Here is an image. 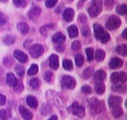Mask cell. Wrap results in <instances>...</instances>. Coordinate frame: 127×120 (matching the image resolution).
I'll return each mask as SVG.
<instances>
[{"mask_svg":"<svg viewBox=\"0 0 127 120\" xmlns=\"http://www.w3.org/2000/svg\"><path fill=\"white\" fill-rule=\"evenodd\" d=\"M90 112L92 115L100 114L105 109V105L103 101L98 100L96 98H92L89 102Z\"/></svg>","mask_w":127,"mask_h":120,"instance_id":"cell-1","label":"cell"},{"mask_svg":"<svg viewBox=\"0 0 127 120\" xmlns=\"http://www.w3.org/2000/svg\"><path fill=\"white\" fill-rule=\"evenodd\" d=\"M94 34H95V38L101 41L103 44H105L109 41L110 38L109 34L105 31L101 25L97 24V23L94 24Z\"/></svg>","mask_w":127,"mask_h":120,"instance_id":"cell-2","label":"cell"},{"mask_svg":"<svg viewBox=\"0 0 127 120\" xmlns=\"http://www.w3.org/2000/svg\"><path fill=\"white\" fill-rule=\"evenodd\" d=\"M103 8L102 0H92L88 8L89 14L92 18H95L101 12Z\"/></svg>","mask_w":127,"mask_h":120,"instance_id":"cell-3","label":"cell"},{"mask_svg":"<svg viewBox=\"0 0 127 120\" xmlns=\"http://www.w3.org/2000/svg\"><path fill=\"white\" fill-rule=\"evenodd\" d=\"M68 110L74 115L79 118H83L85 115V108L83 105H80L77 102H74L69 107Z\"/></svg>","mask_w":127,"mask_h":120,"instance_id":"cell-4","label":"cell"},{"mask_svg":"<svg viewBox=\"0 0 127 120\" xmlns=\"http://www.w3.org/2000/svg\"><path fill=\"white\" fill-rule=\"evenodd\" d=\"M121 19L117 16H110L106 21V27L110 31H114L118 29L119 26L121 25Z\"/></svg>","mask_w":127,"mask_h":120,"instance_id":"cell-5","label":"cell"},{"mask_svg":"<svg viewBox=\"0 0 127 120\" xmlns=\"http://www.w3.org/2000/svg\"><path fill=\"white\" fill-rule=\"evenodd\" d=\"M76 80L69 75H64L61 79V85L66 89H73L76 86Z\"/></svg>","mask_w":127,"mask_h":120,"instance_id":"cell-6","label":"cell"},{"mask_svg":"<svg viewBox=\"0 0 127 120\" xmlns=\"http://www.w3.org/2000/svg\"><path fill=\"white\" fill-rule=\"evenodd\" d=\"M111 81L114 84H121L127 81V75L125 72H114L112 74Z\"/></svg>","mask_w":127,"mask_h":120,"instance_id":"cell-7","label":"cell"},{"mask_svg":"<svg viewBox=\"0 0 127 120\" xmlns=\"http://www.w3.org/2000/svg\"><path fill=\"white\" fill-rule=\"evenodd\" d=\"M44 48L40 44H34L30 48V54L33 58H38L43 54Z\"/></svg>","mask_w":127,"mask_h":120,"instance_id":"cell-8","label":"cell"},{"mask_svg":"<svg viewBox=\"0 0 127 120\" xmlns=\"http://www.w3.org/2000/svg\"><path fill=\"white\" fill-rule=\"evenodd\" d=\"M59 57L58 55L52 54L49 57V66L52 70H56L59 68Z\"/></svg>","mask_w":127,"mask_h":120,"instance_id":"cell-9","label":"cell"},{"mask_svg":"<svg viewBox=\"0 0 127 120\" xmlns=\"http://www.w3.org/2000/svg\"><path fill=\"white\" fill-rule=\"evenodd\" d=\"M41 12V9L38 6H34L30 10L29 13V18L32 21H35L39 18Z\"/></svg>","mask_w":127,"mask_h":120,"instance_id":"cell-10","label":"cell"},{"mask_svg":"<svg viewBox=\"0 0 127 120\" xmlns=\"http://www.w3.org/2000/svg\"><path fill=\"white\" fill-rule=\"evenodd\" d=\"M122 98L119 96H110L108 99V105L110 108L119 107L122 103Z\"/></svg>","mask_w":127,"mask_h":120,"instance_id":"cell-11","label":"cell"},{"mask_svg":"<svg viewBox=\"0 0 127 120\" xmlns=\"http://www.w3.org/2000/svg\"><path fill=\"white\" fill-rule=\"evenodd\" d=\"M6 83L8 86L12 87H16L18 84V81L12 73H8L6 76Z\"/></svg>","mask_w":127,"mask_h":120,"instance_id":"cell-12","label":"cell"},{"mask_svg":"<svg viewBox=\"0 0 127 120\" xmlns=\"http://www.w3.org/2000/svg\"><path fill=\"white\" fill-rule=\"evenodd\" d=\"M19 110L21 115L25 120H31L33 118L32 114L31 113V111L23 106H20L19 108Z\"/></svg>","mask_w":127,"mask_h":120,"instance_id":"cell-13","label":"cell"},{"mask_svg":"<svg viewBox=\"0 0 127 120\" xmlns=\"http://www.w3.org/2000/svg\"><path fill=\"white\" fill-rule=\"evenodd\" d=\"M14 56L15 58L21 63H25L27 61L28 56L24 52L19 50H16L14 52Z\"/></svg>","mask_w":127,"mask_h":120,"instance_id":"cell-14","label":"cell"},{"mask_svg":"<svg viewBox=\"0 0 127 120\" xmlns=\"http://www.w3.org/2000/svg\"><path fill=\"white\" fill-rule=\"evenodd\" d=\"M75 12L74 10L71 8H66L63 13V18L67 22H70L74 19Z\"/></svg>","mask_w":127,"mask_h":120,"instance_id":"cell-15","label":"cell"},{"mask_svg":"<svg viewBox=\"0 0 127 120\" xmlns=\"http://www.w3.org/2000/svg\"><path fill=\"white\" fill-rule=\"evenodd\" d=\"M123 60L121 58L118 57H114L113 58L109 63V66L112 69H117V68H121L123 65Z\"/></svg>","mask_w":127,"mask_h":120,"instance_id":"cell-16","label":"cell"},{"mask_svg":"<svg viewBox=\"0 0 127 120\" xmlns=\"http://www.w3.org/2000/svg\"><path fill=\"white\" fill-rule=\"evenodd\" d=\"M66 37L61 32H58L54 34L52 37V42L55 44H62L65 41Z\"/></svg>","mask_w":127,"mask_h":120,"instance_id":"cell-17","label":"cell"},{"mask_svg":"<svg viewBox=\"0 0 127 120\" xmlns=\"http://www.w3.org/2000/svg\"><path fill=\"white\" fill-rule=\"evenodd\" d=\"M27 103L28 105L32 109H36L38 106V101L35 97L32 96H29L27 97Z\"/></svg>","mask_w":127,"mask_h":120,"instance_id":"cell-18","label":"cell"},{"mask_svg":"<svg viewBox=\"0 0 127 120\" xmlns=\"http://www.w3.org/2000/svg\"><path fill=\"white\" fill-rule=\"evenodd\" d=\"M17 28L18 31L21 32L22 34H27L29 31V25L25 22H20L17 25Z\"/></svg>","mask_w":127,"mask_h":120,"instance_id":"cell-19","label":"cell"},{"mask_svg":"<svg viewBox=\"0 0 127 120\" xmlns=\"http://www.w3.org/2000/svg\"><path fill=\"white\" fill-rule=\"evenodd\" d=\"M94 75V79L97 81H104L106 78V74L105 71L103 70H98L97 71Z\"/></svg>","mask_w":127,"mask_h":120,"instance_id":"cell-20","label":"cell"},{"mask_svg":"<svg viewBox=\"0 0 127 120\" xmlns=\"http://www.w3.org/2000/svg\"><path fill=\"white\" fill-rule=\"evenodd\" d=\"M105 89H106V87H105V84L101 82V81H98L95 83V92L98 94H103L105 93Z\"/></svg>","mask_w":127,"mask_h":120,"instance_id":"cell-21","label":"cell"},{"mask_svg":"<svg viewBox=\"0 0 127 120\" xmlns=\"http://www.w3.org/2000/svg\"><path fill=\"white\" fill-rule=\"evenodd\" d=\"M68 32L70 38H76L78 36V29L77 27L74 25L70 26L68 28Z\"/></svg>","mask_w":127,"mask_h":120,"instance_id":"cell-22","label":"cell"},{"mask_svg":"<svg viewBox=\"0 0 127 120\" xmlns=\"http://www.w3.org/2000/svg\"><path fill=\"white\" fill-rule=\"evenodd\" d=\"M113 91L119 93H124L127 90V87L122 84H114L112 86Z\"/></svg>","mask_w":127,"mask_h":120,"instance_id":"cell-23","label":"cell"},{"mask_svg":"<svg viewBox=\"0 0 127 120\" xmlns=\"http://www.w3.org/2000/svg\"><path fill=\"white\" fill-rule=\"evenodd\" d=\"M106 54H105V51H103V49H98L97 50L95 51V58L96 59L97 61L101 62L103 61L105 58Z\"/></svg>","mask_w":127,"mask_h":120,"instance_id":"cell-24","label":"cell"},{"mask_svg":"<svg viewBox=\"0 0 127 120\" xmlns=\"http://www.w3.org/2000/svg\"><path fill=\"white\" fill-rule=\"evenodd\" d=\"M116 50L118 53H119V55L123 56V57L127 56V48L126 44H121V45H118V46L116 47Z\"/></svg>","mask_w":127,"mask_h":120,"instance_id":"cell-25","label":"cell"},{"mask_svg":"<svg viewBox=\"0 0 127 120\" xmlns=\"http://www.w3.org/2000/svg\"><path fill=\"white\" fill-rule=\"evenodd\" d=\"M54 25L52 24V23H50V24L45 25L43 26V27H41L40 28V32L43 36H47L48 34V31H49V30L54 29Z\"/></svg>","mask_w":127,"mask_h":120,"instance_id":"cell-26","label":"cell"},{"mask_svg":"<svg viewBox=\"0 0 127 120\" xmlns=\"http://www.w3.org/2000/svg\"><path fill=\"white\" fill-rule=\"evenodd\" d=\"M11 117V112L9 110L2 109L0 110V120H7Z\"/></svg>","mask_w":127,"mask_h":120,"instance_id":"cell-27","label":"cell"},{"mask_svg":"<svg viewBox=\"0 0 127 120\" xmlns=\"http://www.w3.org/2000/svg\"><path fill=\"white\" fill-rule=\"evenodd\" d=\"M94 68L92 67H88L83 72V77L85 79H88L93 75Z\"/></svg>","mask_w":127,"mask_h":120,"instance_id":"cell-28","label":"cell"},{"mask_svg":"<svg viewBox=\"0 0 127 120\" xmlns=\"http://www.w3.org/2000/svg\"><path fill=\"white\" fill-rule=\"evenodd\" d=\"M112 114L116 118H118L119 117H121L123 114L122 108L120 106L112 108Z\"/></svg>","mask_w":127,"mask_h":120,"instance_id":"cell-29","label":"cell"},{"mask_svg":"<svg viewBox=\"0 0 127 120\" xmlns=\"http://www.w3.org/2000/svg\"><path fill=\"white\" fill-rule=\"evenodd\" d=\"M29 85L34 90H37L41 86V82L37 78H34L29 81Z\"/></svg>","mask_w":127,"mask_h":120,"instance_id":"cell-30","label":"cell"},{"mask_svg":"<svg viewBox=\"0 0 127 120\" xmlns=\"http://www.w3.org/2000/svg\"><path fill=\"white\" fill-rule=\"evenodd\" d=\"M116 10L118 14L122 16H124L127 14V5L125 4H123L121 5H118L116 8Z\"/></svg>","mask_w":127,"mask_h":120,"instance_id":"cell-31","label":"cell"},{"mask_svg":"<svg viewBox=\"0 0 127 120\" xmlns=\"http://www.w3.org/2000/svg\"><path fill=\"white\" fill-rule=\"evenodd\" d=\"M16 41V37L12 35L6 36L3 39V43L6 45H10L13 44Z\"/></svg>","mask_w":127,"mask_h":120,"instance_id":"cell-32","label":"cell"},{"mask_svg":"<svg viewBox=\"0 0 127 120\" xmlns=\"http://www.w3.org/2000/svg\"><path fill=\"white\" fill-rule=\"evenodd\" d=\"M63 68L66 70L68 71H70L73 69V63L72 60H68V59H66V60H63Z\"/></svg>","mask_w":127,"mask_h":120,"instance_id":"cell-33","label":"cell"},{"mask_svg":"<svg viewBox=\"0 0 127 120\" xmlns=\"http://www.w3.org/2000/svg\"><path fill=\"white\" fill-rule=\"evenodd\" d=\"M15 71L19 76L23 77L25 74V68L21 64H17L15 66Z\"/></svg>","mask_w":127,"mask_h":120,"instance_id":"cell-34","label":"cell"},{"mask_svg":"<svg viewBox=\"0 0 127 120\" xmlns=\"http://www.w3.org/2000/svg\"><path fill=\"white\" fill-rule=\"evenodd\" d=\"M75 62H76L77 66H81L84 63L83 56L80 53L77 54L76 55V57H75Z\"/></svg>","mask_w":127,"mask_h":120,"instance_id":"cell-35","label":"cell"},{"mask_svg":"<svg viewBox=\"0 0 127 120\" xmlns=\"http://www.w3.org/2000/svg\"><path fill=\"white\" fill-rule=\"evenodd\" d=\"M86 54L87 56V60L91 62L94 59V49L92 47H89L86 49Z\"/></svg>","mask_w":127,"mask_h":120,"instance_id":"cell-36","label":"cell"},{"mask_svg":"<svg viewBox=\"0 0 127 120\" xmlns=\"http://www.w3.org/2000/svg\"><path fill=\"white\" fill-rule=\"evenodd\" d=\"M38 72V66L35 64H33L31 65V68L28 71L29 75H34Z\"/></svg>","mask_w":127,"mask_h":120,"instance_id":"cell-37","label":"cell"},{"mask_svg":"<svg viewBox=\"0 0 127 120\" xmlns=\"http://www.w3.org/2000/svg\"><path fill=\"white\" fill-rule=\"evenodd\" d=\"M27 0H13V3L16 7L20 8L25 7L27 5Z\"/></svg>","mask_w":127,"mask_h":120,"instance_id":"cell-38","label":"cell"},{"mask_svg":"<svg viewBox=\"0 0 127 120\" xmlns=\"http://www.w3.org/2000/svg\"><path fill=\"white\" fill-rule=\"evenodd\" d=\"M43 77L45 79V80L48 83H50L51 82L52 80V78H53V73H52L51 71H46L45 73H44Z\"/></svg>","mask_w":127,"mask_h":120,"instance_id":"cell-39","label":"cell"},{"mask_svg":"<svg viewBox=\"0 0 127 120\" xmlns=\"http://www.w3.org/2000/svg\"><path fill=\"white\" fill-rule=\"evenodd\" d=\"M81 43L79 41L76 40L74 41L72 44V45H71V47H72V49L73 51H79L81 49Z\"/></svg>","mask_w":127,"mask_h":120,"instance_id":"cell-40","label":"cell"},{"mask_svg":"<svg viewBox=\"0 0 127 120\" xmlns=\"http://www.w3.org/2000/svg\"><path fill=\"white\" fill-rule=\"evenodd\" d=\"M81 32L82 34H83L86 37H89L90 35V29L89 26L85 25L83 26L81 29Z\"/></svg>","mask_w":127,"mask_h":120,"instance_id":"cell-41","label":"cell"},{"mask_svg":"<svg viewBox=\"0 0 127 120\" xmlns=\"http://www.w3.org/2000/svg\"><path fill=\"white\" fill-rule=\"evenodd\" d=\"M58 0H47L45 2V5L48 8H52L56 5Z\"/></svg>","mask_w":127,"mask_h":120,"instance_id":"cell-42","label":"cell"},{"mask_svg":"<svg viewBox=\"0 0 127 120\" xmlns=\"http://www.w3.org/2000/svg\"><path fill=\"white\" fill-rule=\"evenodd\" d=\"M13 62H14L13 59L9 57H6V58H4V60H3V63H4V64H5L6 66L8 67L11 66L12 65Z\"/></svg>","mask_w":127,"mask_h":120,"instance_id":"cell-43","label":"cell"},{"mask_svg":"<svg viewBox=\"0 0 127 120\" xmlns=\"http://www.w3.org/2000/svg\"><path fill=\"white\" fill-rule=\"evenodd\" d=\"M114 4H115L114 0H105V5L106 7V8L111 9V8L113 7V6L114 5Z\"/></svg>","mask_w":127,"mask_h":120,"instance_id":"cell-44","label":"cell"},{"mask_svg":"<svg viewBox=\"0 0 127 120\" xmlns=\"http://www.w3.org/2000/svg\"><path fill=\"white\" fill-rule=\"evenodd\" d=\"M81 90L83 93L87 94H90L92 92V90L91 88V87L88 85H85V86H83L81 88Z\"/></svg>","mask_w":127,"mask_h":120,"instance_id":"cell-45","label":"cell"},{"mask_svg":"<svg viewBox=\"0 0 127 120\" xmlns=\"http://www.w3.org/2000/svg\"><path fill=\"white\" fill-rule=\"evenodd\" d=\"M55 49L58 52H63L65 50V46L63 44H58L55 45Z\"/></svg>","mask_w":127,"mask_h":120,"instance_id":"cell-46","label":"cell"},{"mask_svg":"<svg viewBox=\"0 0 127 120\" xmlns=\"http://www.w3.org/2000/svg\"><path fill=\"white\" fill-rule=\"evenodd\" d=\"M78 19H79V21H80L81 23H85L87 22V16H86L85 14H80L79 15V17H78Z\"/></svg>","mask_w":127,"mask_h":120,"instance_id":"cell-47","label":"cell"},{"mask_svg":"<svg viewBox=\"0 0 127 120\" xmlns=\"http://www.w3.org/2000/svg\"><path fill=\"white\" fill-rule=\"evenodd\" d=\"M23 90V84L21 83H18V85L15 87V92H21Z\"/></svg>","mask_w":127,"mask_h":120,"instance_id":"cell-48","label":"cell"},{"mask_svg":"<svg viewBox=\"0 0 127 120\" xmlns=\"http://www.w3.org/2000/svg\"><path fill=\"white\" fill-rule=\"evenodd\" d=\"M6 22V18L4 14L0 13V25H3Z\"/></svg>","mask_w":127,"mask_h":120,"instance_id":"cell-49","label":"cell"},{"mask_svg":"<svg viewBox=\"0 0 127 120\" xmlns=\"http://www.w3.org/2000/svg\"><path fill=\"white\" fill-rule=\"evenodd\" d=\"M6 103V97L0 94V105H3Z\"/></svg>","mask_w":127,"mask_h":120,"instance_id":"cell-50","label":"cell"},{"mask_svg":"<svg viewBox=\"0 0 127 120\" xmlns=\"http://www.w3.org/2000/svg\"><path fill=\"white\" fill-rule=\"evenodd\" d=\"M123 36L125 39H127V29H125L123 32Z\"/></svg>","mask_w":127,"mask_h":120,"instance_id":"cell-51","label":"cell"},{"mask_svg":"<svg viewBox=\"0 0 127 120\" xmlns=\"http://www.w3.org/2000/svg\"><path fill=\"white\" fill-rule=\"evenodd\" d=\"M48 120H58V117L56 116H51L50 118L48 119Z\"/></svg>","mask_w":127,"mask_h":120,"instance_id":"cell-52","label":"cell"},{"mask_svg":"<svg viewBox=\"0 0 127 120\" xmlns=\"http://www.w3.org/2000/svg\"><path fill=\"white\" fill-rule=\"evenodd\" d=\"M8 1V0H0V2H6Z\"/></svg>","mask_w":127,"mask_h":120,"instance_id":"cell-53","label":"cell"},{"mask_svg":"<svg viewBox=\"0 0 127 120\" xmlns=\"http://www.w3.org/2000/svg\"><path fill=\"white\" fill-rule=\"evenodd\" d=\"M81 1H86V0H81Z\"/></svg>","mask_w":127,"mask_h":120,"instance_id":"cell-54","label":"cell"},{"mask_svg":"<svg viewBox=\"0 0 127 120\" xmlns=\"http://www.w3.org/2000/svg\"><path fill=\"white\" fill-rule=\"evenodd\" d=\"M38 1H41V0H38Z\"/></svg>","mask_w":127,"mask_h":120,"instance_id":"cell-55","label":"cell"},{"mask_svg":"<svg viewBox=\"0 0 127 120\" xmlns=\"http://www.w3.org/2000/svg\"></svg>","mask_w":127,"mask_h":120,"instance_id":"cell-56","label":"cell"}]
</instances>
